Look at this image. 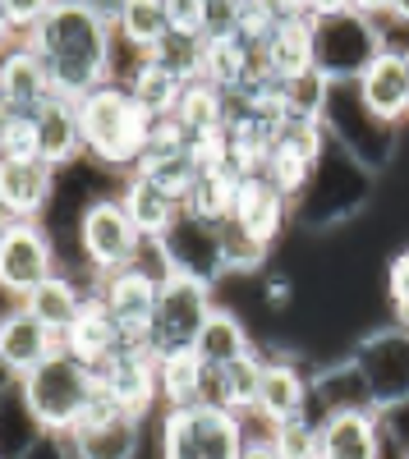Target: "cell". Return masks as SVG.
I'll use <instances>...</instances> for the list:
<instances>
[{"label":"cell","mask_w":409,"mask_h":459,"mask_svg":"<svg viewBox=\"0 0 409 459\" xmlns=\"http://www.w3.org/2000/svg\"><path fill=\"white\" fill-rule=\"evenodd\" d=\"M23 42L42 56L60 97H83V92L110 83V69H116V28L101 23L83 0H60Z\"/></svg>","instance_id":"6da1fadb"},{"label":"cell","mask_w":409,"mask_h":459,"mask_svg":"<svg viewBox=\"0 0 409 459\" xmlns=\"http://www.w3.org/2000/svg\"><path fill=\"white\" fill-rule=\"evenodd\" d=\"M79 120H83V147L88 161L101 170H138L147 138H152V115L143 110V101L134 97L129 83H101L92 92L79 97Z\"/></svg>","instance_id":"7a4b0ae2"},{"label":"cell","mask_w":409,"mask_h":459,"mask_svg":"<svg viewBox=\"0 0 409 459\" xmlns=\"http://www.w3.org/2000/svg\"><path fill=\"white\" fill-rule=\"evenodd\" d=\"M14 386H19L28 413L42 423V432L65 437V432H74L83 423V413H88V404H92L101 381H97L88 359H79L74 350L60 344L42 368H32L28 377H19Z\"/></svg>","instance_id":"3957f363"},{"label":"cell","mask_w":409,"mask_h":459,"mask_svg":"<svg viewBox=\"0 0 409 459\" xmlns=\"http://www.w3.org/2000/svg\"><path fill=\"white\" fill-rule=\"evenodd\" d=\"M244 441V413L226 404H189L157 413V459H239Z\"/></svg>","instance_id":"277c9868"},{"label":"cell","mask_w":409,"mask_h":459,"mask_svg":"<svg viewBox=\"0 0 409 459\" xmlns=\"http://www.w3.org/2000/svg\"><path fill=\"white\" fill-rule=\"evenodd\" d=\"M391 47L387 19L336 10L313 19V69H322L331 83H354L359 74Z\"/></svg>","instance_id":"5b68a950"},{"label":"cell","mask_w":409,"mask_h":459,"mask_svg":"<svg viewBox=\"0 0 409 459\" xmlns=\"http://www.w3.org/2000/svg\"><path fill=\"white\" fill-rule=\"evenodd\" d=\"M373 175L359 157H350V152L331 138L326 157L318 161V175L309 184V194L294 203V221L304 225H341L345 216H354L363 203H368V188H373Z\"/></svg>","instance_id":"8992f818"},{"label":"cell","mask_w":409,"mask_h":459,"mask_svg":"<svg viewBox=\"0 0 409 459\" xmlns=\"http://www.w3.org/2000/svg\"><path fill=\"white\" fill-rule=\"evenodd\" d=\"M74 235H79V253H83V262H88L92 281L116 276V272H129L134 257H138V248H143L138 221L129 216L125 198H110V194L92 198V203L79 212V221H74Z\"/></svg>","instance_id":"52a82bcc"},{"label":"cell","mask_w":409,"mask_h":459,"mask_svg":"<svg viewBox=\"0 0 409 459\" xmlns=\"http://www.w3.org/2000/svg\"><path fill=\"white\" fill-rule=\"evenodd\" d=\"M216 313V285L198 281V276H166L157 290V313L152 326H147V350L157 359L161 354H179V350H194L207 317Z\"/></svg>","instance_id":"ba28073f"},{"label":"cell","mask_w":409,"mask_h":459,"mask_svg":"<svg viewBox=\"0 0 409 459\" xmlns=\"http://www.w3.org/2000/svg\"><path fill=\"white\" fill-rule=\"evenodd\" d=\"M322 125H326V134L336 138L350 157H359L368 170H382V166L396 157L400 125H387L382 115L368 110L363 97H359V83H331Z\"/></svg>","instance_id":"9c48e42d"},{"label":"cell","mask_w":409,"mask_h":459,"mask_svg":"<svg viewBox=\"0 0 409 459\" xmlns=\"http://www.w3.org/2000/svg\"><path fill=\"white\" fill-rule=\"evenodd\" d=\"M350 363L359 368L368 395H373V404L382 413L409 404V326L405 322L359 335L350 350Z\"/></svg>","instance_id":"30bf717a"},{"label":"cell","mask_w":409,"mask_h":459,"mask_svg":"<svg viewBox=\"0 0 409 459\" xmlns=\"http://www.w3.org/2000/svg\"><path fill=\"white\" fill-rule=\"evenodd\" d=\"M56 244L42 221L28 216H5L0 221V290L5 299H23L32 285L56 276Z\"/></svg>","instance_id":"8fae6325"},{"label":"cell","mask_w":409,"mask_h":459,"mask_svg":"<svg viewBox=\"0 0 409 459\" xmlns=\"http://www.w3.org/2000/svg\"><path fill=\"white\" fill-rule=\"evenodd\" d=\"M161 244H166V257H170L175 272L212 281V285L226 281V257H221V221L179 212L175 225L161 235Z\"/></svg>","instance_id":"7c38bea8"},{"label":"cell","mask_w":409,"mask_h":459,"mask_svg":"<svg viewBox=\"0 0 409 459\" xmlns=\"http://www.w3.org/2000/svg\"><path fill=\"white\" fill-rule=\"evenodd\" d=\"M97 381L116 395L129 413L152 418L161 409V381H157V354L147 344H125L120 354H110L101 368H92Z\"/></svg>","instance_id":"4fadbf2b"},{"label":"cell","mask_w":409,"mask_h":459,"mask_svg":"<svg viewBox=\"0 0 409 459\" xmlns=\"http://www.w3.org/2000/svg\"><path fill=\"white\" fill-rule=\"evenodd\" d=\"M387 423L378 409H345L318 418V459H387Z\"/></svg>","instance_id":"5bb4252c"},{"label":"cell","mask_w":409,"mask_h":459,"mask_svg":"<svg viewBox=\"0 0 409 459\" xmlns=\"http://www.w3.org/2000/svg\"><path fill=\"white\" fill-rule=\"evenodd\" d=\"M60 344L65 340L47 322H37L19 299L5 303V317H0V368H5V381H19L32 368H42Z\"/></svg>","instance_id":"9a60e30c"},{"label":"cell","mask_w":409,"mask_h":459,"mask_svg":"<svg viewBox=\"0 0 409 459\" xmlns=\"http://www.w3.org/2000/svg\"><path fill=\"white\" fill-rule=\"evenodd\" d=\"M60 170L42 157H0V207L5 216H28L42 221L47 207L56 203Z\"/></svg>","instance_id":"2e32d148"},{"label":"cell","mask_w":409,"mask_h":459,"mask_svg":"<svg viewBox=\"0 0 409 459\" xmlns=\"http://www.w3.org/2000/svg\"><path fill=\"white\" fill-rule=\"evenodd\" d=\"M231 221H239L253 239H263V244L276 248V239L285 235V225L294 221V203L272 184L267 170H253V175H239Z\"/></svg>","instance_id":"e0dca14e"},{"label":"cell","mask_w":409,"mask_h":459,"mask_svg":"<svg viewBox=\"0 0 409 459\" xmlns=\"http://www.w3.org/2000/svg\"><path fill=\"white\" fill-rule=\"evenodd\" d=\"M92 290L101 294V303L110 308V317L120 322L125 340L129 344H147V326H152V313H157V281L143 276L138 266L129 272H116V276H101L92 281Z\"/></svg>","instance_id":"ac0fdd59"},{"label":"cell","mask_w":409,"mask_h":459,"mask_svg":"<svg viewBox=\"0 0 409 459\" xmlns=\"http://www.w3.org/2000/svg\"><path fill=\"white\" fill-rule=\"evenodd\" d=\"M32 129H37V157L51 161L56 170H74L88 161L79 97H51L42 110H32Z\"/></svg>","instance_id":"d6986e66"},{"label":"cell","mask_w":409,"mask_h":459,"mask_svg":"<svg viewBox=\"0 0 409 459\" xmlns=\"http://www.w3.org/2000/svg\"><path fill=\"white\" fill-rule=\"evenodd\" d=\"M56 92L51 83V69L42 65V56H37L23 37H5V65H0V106L5 110H42Z\"/></svg>","instance_id":"ffe728a7"},{"label":"cell","mask_w":409,"mask_h":459,"mask_svg":"<svg viewBox=\"0 0 409 459\" xmlns=\"http://www.w3.org/2000/svg\"><path fill=\"white\" fill-rule=\"evenodd\" d=\"M304 413H313V372H304L294 359H267L257 386V418L267 428H281Z\"/></svg>","instance_id":"44dd1931"},{"label":"cell","mask_w":409,"mask_h":459,"mask_svg":"<svg viewBox=\"0 0 409 459\" xmlns=\"http://www.w3.org/2000/svg\"><path fill=\"white\" fill-rule=\"evenodd\" d=\"M359 97L363 106L382 115L387 125H409V65H405V47H387L373 65L359 74Z\"/></svg>","instance_id":"7402d4cb"},{"label":"cell","mask_w":409,"mask_h":459,"mask_svg":"<svg viewBox=\"0 0 409 459\" xmlns=\"http://www.w3.org/2000/svg\"><path fill=\"white\" fill-rule=\"evenodd\" d=\"M143 428L147 418L116 413V418H97V423H79L74 432H65V446L74 459H138Z\"/></svg>","instance_id":"603a6c76"},{"label":"cell","mask_w":409,"mask_h":459,"mask_svg":"<svg viewBox=\"0 0 409 459\" xmlns=\"http://www.w3.org/2000/svg\"><path fill=\"white\" fill-rule=\"evenodd\" d=\"M125 344H129V340H125L120 322L110 317V308L101 303V294L92 290L88 303H83V313H79V322L65 331V350H74L79 359H88L92 368H101L110 354H120Z\"/></svg>","instance_id":"cb8c5ba5"},{"label":"cell","mask_w":409,"mask_h":459,"mask_svg":"<svg viewBox=\"0 0 409 459\" xmlns=\"http://www.w3.org/2000/svg\"><path fill=\"white\" fill-rule=\"evenodd\" d=\"M88 294L92 290H83L79 281H74L69 272H56V276H47L42 285H32L19 303L37 317V322H47L60 340H65V331L79 322V313H83V303H88Z\"/></svg>","instance_id":"d4e9b609"},{"label":"cell","mask_w":409,"mask_h":459,"mask_svg":"<svg viewBox=\"0 0 409 459\" xmlns=\"http://www.w3.org/2000/svg\"><path fill=\"white\" fill-rule=\"evenodd\" d=\"M125 207H129V216L138 221V230H143V239H161L166 230L175 225V216L184 212V203L170 194V188H161L152 175H143V170H129L125 175Z\"/></svg>","instance_id":"484cf974"},{"label":"cell","mask_w":409,"mask_h":459,"mask_svg":"<svg viewBox=\"0 0 409 459\" xmlns=\"http://www.w3.org/2000/svg\"><path fill=\"white\" fill-rule=\"evenodd\" d=\"M263 69L272 79H294V74L313 69V19L309 14H294V19H281L272 28V37L263 42Z\"/></svg>","instance_id":"4316f807"},{"label":"cell","mask_w":409,"mask_h":459,"mask_svg":"<svg viewBox=\"0 0 409 459\" xmlns=\"http://www.w3.org/2000/svg\"><path fill=\"white\" fill-rule=\"evenodd\" d=\"M157 381H161V409L207 404V391H212V372H207V363L194 350L161 354L157 359Z\"/></svg>","instance_id":"83f0119b"},{"label":"cell","mask_w":409,"mask_h":459,"mask_svg":"<svg viewBox=\"0 0 409 459\" xmlns=\"http://www.w3.org/2000/svg\"><path fill=\"white\" fill-rule=\"evenodd\" d=\"M345 409H378L373 395H368V386H363L359 368H354L350 359L313 372V413L326 418V413H345ZM378 413H382V409H378Z\"/></svg>","instance_id":"f1b7e54d"},{"label":"cell","mask_w":409,"mask_h":459,"mask_svg":"<svg viewBox=\"0 0 409 459\" xmlns=\"http://www.w3.org/2000/svg\"><path fill=\"white\" fill-rule=\"evenodd\" d=\"M257 344H253V335H248V326L231 313V308H221L216 303V313L207 317V326H203V335H198V344H194V354L212 368V372H226L231 363H239L244 354H253Z\"/></svg>","instance_id":"f546056e"},{"label":"cell","mask_w":409,"mask_h":459,"mask_svg":"<svg viewBox=\"0 0 409 459\" xmlns=\"http://www.w3.org/2000/svg\"><path fill=\"white\" fill-rule=\"evenodd\" d=\"M175 120H179V129L189 134L194 143L226 134V88H216L212 79H189L184 92H179Z\"/></svg>","instance_id":"4dcf8cb0"},{"label":"cell","mask_w":409,"mask_h":459,"mask_svg":"<svg viewBox=\"0 0 409 459\" xmlns=\"http://www.w3.org/2000/svg\"><path fill=\"white\" fill-rule=\"evenodd\" d=\"M203 56H207V32H179L170 28L161 42L147 51V60L161 65L166 74H175V79H203Z\"/></svg>","instance_id":"1f68e13d"},{"label":"cell","mask_w":409,"mask_h":459,"mask_svg":"<svg viewBox=\"0 0 409 459\" xmlns=\"http://www.w3.org/2000/svg\"><path fill=\"white\" fill-rule=\"evenodd\" d=\"M129 88H134V97L143 101V110L152 115V120H166V115H175V106H179L184 79H175V74H166V69L152 65V60H143L138 74L129 79Z\"/></svg>","instance_id":"d6a6232c"},{"label":"cell","mask_w":409,"mask_h":459,"mask_svg":"<svg viewBox=\"0 0 409 459\" xmlns=\"http://www.w3.org/2000/svg\"><path fill=\"white\" fill-rule=\"evenodd\" d=\"M331 97V79L322 69H304L294 79L281 83V101H285V120H322Z\"/></svg>","instance_id":"836d02e7"},{"label":"cell","mask_w":409,"mask_h":459,"mask_svg":"<svg viewBox=\"0 0 409 459\" xmlns=\"http://www.w3.org/2000/svg\"><path fill=\"white\" fill-rule=\"evenodd\" d=\"M116 32L125 37L129 47L138 51H152L161 37L170 32V14H166V0H129L125 19L116 23Z\"/></svg>","instance_id":"e575fe53"},{"label":"cell","mask_w":409,"mask_h":459,"mask_svg":"<svg viewBox=\"0 0 409 459\" xmlns=\"http://www.w3.org/2000/svg\"><path fill=\"white\" fill-rule=\"evenodd\" d=\"M221 257H226V276H253L257 266L272 257V244L253 239L239 221H221Z\"/></svg>","instance_id":"d590c367"},{"label":"cell","mask_w":409,"mask_h":459,"mask_svg":"<svg viewBox=\"0 0 409 459\" xmlns=\"http://www.w3.org/2000/svg\"><path fill=\"white\" fill-rule=\"evenodd\" d=\"M272 441H276L281 459H318V413L290 418V423L272 428Z\"/></svg>","instance_id":"8d00e7d4"},{"label":"cell","mask_w":409,"mask_h":459,"mask_svg":"<svg viewBox=\"0 0 409 459\" xmlns=\"http://www.w3.org/2000/svg\"><path fill=\"white\" fill-rule=\"evenodd\" d=\"M56 5H60V0H0V23H5V37H28Z\"/></svg>","instance_id":"74e56055"},{"label":"cell","mask_w":409,"mask_h":459,"mask_svg":"<svg viewBox=\"0 0 409 459\" xmlns=\"http://www.w3.org/2000/svg\"><path fill=\"white\" fill-rule=\"evenodd\" d=\"M387 303L396 308V317L409 313V248H400L387 262Z\"/></svg>","instance_id":"f35d334b"},{"label":"cell","mask_w":409,"mask_h":459,"mask_svg":"<svg viewBox=\"0 0 409 459\" xmlns=\"http://www.w3.org/2000/svg\"><path fill=\"white\" fill-rule=\"evenodd\" d=\"M166 14L179 32H207V0H166Z\"/></svg>","instance_id":"ab89813d"},{"label":"cell","mask_w":409,"mask_h":459,"mask_svg":"<svg viewBox=\"0 0 409 459\" xmlns=\"http://www.w3.org/2000/svg\"><path fill=\"white\" fill-rule=\"evenodd\" d=\"M83 5L101 19V23H110V28H116L120 19H125V10H129V0H83Z\"/></svg>","instance_id":"60d3db41"},{"label":"cell","mask_w":409,"mask_h":459,"mask_svg":"<svg viewBox=\"0 0 409 459\" xmlns=\"http://www.w3.org/2000/svg\"><path fill=\"white\" fill-rule=\"evenodd\" d=\"M239 459H281V450H276V441H272V428H267L263 437H248Z\"/></svg>","instance_id":"b9f144b4"},{"label":"cell","mask_w":409,"mask_h":459,"mask_svg":"<svg viewBox=\"0 0 409 459\" xmlns=\"http://www.w3.org/2000/svg\"><path fill=\"white\" fill-rule=\"evenodd\" d=\"M23 459H74L69 455V446H65V437H47V441H37Z\"/></svg>","instance_id":"7bdbcfd3"},{"label":"cell","mask_w":409,"mask_h":459,"mask_svg":"<svg viewBox=\"0 0 409 459\" xmlns=\"http://www.w3.org/2000/svg\"><path fill=\"white\" fill-rule=\"evenodd\" d=\"M290 299H294V285H290V276H272V281H267V303H272V308H285Z\"/></svg>","instance_id":"ee69618b"},{"label":"cell","mask_w":409,"mask_h":459,"mask_svg":"<svg viewBox=\"0 0 409 459\" xmlns=\"http://www.w3.org/2000/svg\"><path fill=\"white\" fill-rule=\"evenodd\" d=\"M336 10H350V0H309V19H318V14H336Z\"/></svg>","instance_id":"f6af8a7d"},{"label":"cell","mask_w":409,"mask_h":459,"mask_svg":"<svg viewBox=\"0 0 409 459\" xmlns=\"http://www.w3.org/2000/svg\"><path fill=\"white\" fill-rule=\"evenodd\" d=\"M387 5H391V0H350V10L373 14V19H387Z\"/></svg>","instance_id":"bcb514c9"},{"label":"cell","mask_w":409,"mask_h":459,"mask_svg":"<svg viewBox=\"0 0 409 459\" xmlns=\"http://www.w3.org/2000/svg\"><path fill=\"white\" fill-rule=\"evenodd\" d=\"M272 10L281 19H294V14H309V0H272Z\"/></svg>","instance_id":"7dc6e473"},{"label":"cell","mask_w":409,"mask_h":459,"mask_svg":"<svg viewBox=\"0 0 409 459\" xmlns=\"http://www.w3.org/2000/svg\"><path fill=\"white\" fill-rule=\"evenodd\" d=\"M387 23L409 28V0H391V5H387Z\"/></svg>","instance_id":"c3c4849f"},{"label":"cell","mask_w":409,"mask_h":459,"mask_svg":"<svg viewBox=\"0 0 409 459\" xmlns=\"http://www.w3.org/2000/svg\"><path fill=\"white\" fill-rule=\"evenodd\" d=\"M400 459H409V446H400Z\"/></svg>","instance_id":"681fc988"},{"label":"cell","mask_w":409,"mask_h":459,"mask_svg":"<svg viewBox=\"0 0 409 459\" xmlns=\"http://www.w3.org/2000/svg\"><path fill=\"white\" fill-rule=\"evenodd\" d=\"M396 322H405V326H409V313H405V317H396Z\"/></svg>","instance_id":"f907efd6"},{"label":"cell","mask_w":409,"mask_h":459,"mask_svg":"<svg viewBox=\"0 0 409 459\" xmlns=\"http://www.w3.org/2000/svg\"><path fill=\"white\" fill-rule=\"evenodd\" d=\"M405 65H409V47H405Z\"/></svg>","instance_id":"816d5d0a"}]
</instances>
